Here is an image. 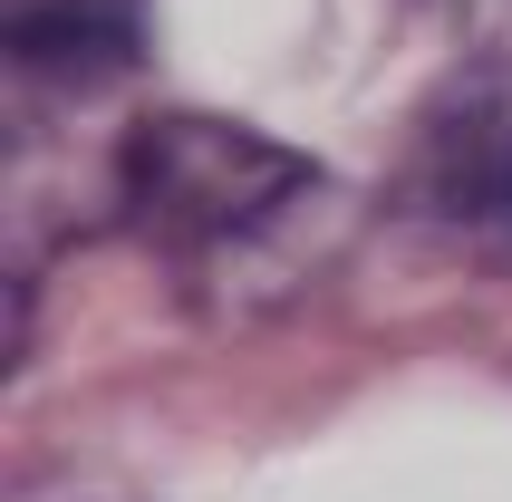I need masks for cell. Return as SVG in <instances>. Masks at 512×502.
I'll return each mask as SVG.
<instances>
[{
	"instance_id": "2",
	"label": "cell",
	"mask_w": 512,
	"mask_h": 502,
	"mask_svg": "<svg viewBox=\"0 0 512 502\" xmlns=\"http://www.w3.org/2000/svg\"><path fill=\"white\" fill-rule=\"evenodd\" d=\"M406 213L474 271H512V87L455 78L406 145Z\"/></svg>"
},
{
	"instance_id": "3",
	"label": "cell",
	"mask_w": 512,
	"mask_h": 502,
	"mask_svg": "<svg viewBox=\"0 0 512 502\" xmlns=\"http://www.w3.org/2000/svg\"><path fill=\"white\" fill-rule=\"evenodd\" d=\"M145 49V0H10V68L49 87L116 78Z\"/></svg>"
},
{
	"instance_id": "1",
	"label": "cell",
	"mask_w": 512,
	"mask_h": 502,
	"mask_svg": "<svg viewBox=\"0 0 512 502\" xmlns=\"http://www.w3.org/2000/svg\"><path fill=\"white\" fill-rule=\"evenodd\" d=\"M310 184H319L310 155H290L281 136H252V126H223V116H145L126 136V155H116L126 223L165 251L252 242Z\"/></svg>"
}]
</instances>
